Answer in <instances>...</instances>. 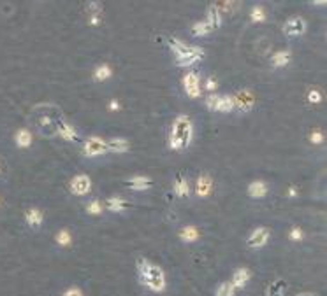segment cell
<instances>
[{
  "mask_svg": "<svg viewBox=\"0 0 327 296\" xmlns=\"http://www.w3.org/2000/svg\"><path fill=\"white\" fill-rule=\"evenodd\" d=\"M64 120V112L53 103H39L34 107L30 116V123L34 130L39 135L48 137V139L58 137V125Z\"/></svg>",
  "mask_w": 327,
  "mask_h": 296,
  "instance_id": "obj_1",
  "label": "cell"
},
{
  "mask_svg": "<svg viewBox=\"0 0 327 296\" xmlns=\"http://www.w3.org/2000/svg\"><path fill=\"white\" fill-rule=\"evenodd\" d=\"M135 268H137L139 280H141V284L150 293H164L165 287H167V277H165L162 266L155 265L153 261L146 260V258H139L137 263H135Z\"/></svg>",
  "mask_w": 327,
  "mask_h": 296,
  "instance_id": "obj_2",
  "label": "cell"
},
{
  "mask_svg": "<svg viewBox=\"0 0 327 296\" xmlns=\"http://www.w3.org/2000/svg\"><path fill=\"white\" fill-rule=\"evenodd\" d=\"M194 139V123L190 116L178 114L172 121L171 133H169V149L181 151L192 144Z\"/></svg>",
  "mask_w": 327,
  "mask_h": 296,
  "instance_id": "obj_3",
  "label": "cell"
},
{
  "mask_svg": "<svg viewBox=\"0 0 327 296\" xmlns=\"http://www.w3.org/2000/svg\"><path fill=\"white\" fill-rule=\"evenodd\" d=\"M109 153L108 147V140H104L102 137L91 135L88 137L83 142V154L86 158H97V156H104Z\"/></svg>",
  "mask_w": 327,
  "mask_h": 296,
  "instance_id": "obj_4",
  "label": "cell"
},
{
  "mask_svg": "<svg viewBox=\"0 0 327 296\" xmlns=\"http://www.w3.org/2000/svg\"><path fill=\"white\" fill-rule=\"evenodd\" d=\"M271 239V230L266 226H257L253 228L252 231L248 233V236H246V246L250 247V249H262V247L267 246V242H269Z\"/></svg>",
  "mask_w": 327,
  "mask_h": 296,
  "instance_id": "obj_5",
  "label": "cell"
},
{
  "mask_svg": "<svg viewBox=\"0 0 327 296\" xmlns=\"http://www.w3.org/2000/svg\"><path fill=\"white\" fill-rule=\"evenodd\" d=\"M181 83H183V90H185V93L190 98H199L203 95V90H201V76L197 70H189L183 76Z\"/></svg>",
  "mask_w": 327,
  "mask_h": 296,
  "instance_id": "obj_6",
  "label": "cell"
},
{
  "mask_svg": "<svg viewBox=\"0 0 327 296\" xmlns=\"http://www.w3.org/2000/svg\"><path fill=\"white\" fill-rule=\"evenodd\" d=\"M206 51L199 46H190V51L186 54H181V56H174V64L178 67H183V69H190L199 62H203Z\"/></svg>",
  "mask_w": 327,
  "mask_h": 296,
  "instance_id": "obj_7",
  "label": "cell"
},
{
  "mask_svg": "<svg viewBox=\"0 0 327 296\" xmlns=\"http://www.w3.org/2000/svg\"><path fill=\"white\" fill-rule=\"evenodd\" d=\"M69 190L74 197H86L91 191V179L86 173H78L69 183Z\"/></svg>",
  "mask_w": 327,
  "mask_h": 296,
  "instance_id": "obj_8",
  "label": "cell"
},
{
  "mask_svg": "<svg viewBox=\"0 0 327 296\" xmlns=\"http://www.w3.org/2000/svg\"><path fill=\"white\" fill-rule=\"evenodd\" d=\"M23 219L32 230H39L44 223V212L41 209H37V207H30V209H27L23 212Z\"/></svg>",
  "mask_w": 327,
  "mask_h": 296,
  "instance_id": "obj_9",
  "label": "cell"
},
{
  "mask_svg": "<svg viewBox=\"0 0 327 296\" xmlns=\"http://www.w3.org/2000/svg\"><path fill=\"white\" fill-rule=\"evenodd\" d=\"M284 28H285L287 37H301L304 32H306V21L299 16H294L287 21Z\"/></svg>",
  "mask_w": 327,
  "mask_h": 296,
  "instance_id": "obj_10",
  "label": "cell"
},
{
  "mask_svg": "<svg viewBox=\"0 0 327 296\" xmlns=\"http://www.w3.org/2000/svg\"><path fill=\"white\" fill-rule=\"evenodd\" d=\"M234 98V109L241 110V112H250L255 105V98L250 91H240Z\"/></svg>",
  "mask_w": 327,
  "mask_h": 296,
  "instance_id": "obj_11",
  "label": "cell"
},
{
  "mask_svg": "<svg viewBox=\"0 0 327 296\" xmlns=\"http://www.w3.org/2000/svg\"><path fill=\"white\" fill-rule=\"evenodd\" d=\"M250 279H252V273H250L248 268H238V270H234L232 279H230V284H232L236 291H241V289H245V287L248 286Z\"/></svg>",
  "mask_w": 327,
  "mask_h": 296,
  "instance_id": "obj_12",
  "label": "cell"
},
{
  "mask_svg": "<svg viewBox=\"0 0 327 296\" xmlns=\"http://www.w3.org/2000/svg\"><path fill=\"white\" fill-rule=\"evenodd\" d=\"M246 193H248L250 198H264L269 193V186H267L266 181H252L246 186Z\"/></svg>",
  "mask_w": 327,
  "mask_h": 296,
  "instance_id": "obj_13",
  "label": "cell"
},
{
  "mask_svg": "<svg viewBox=\"0 0 327 296\" xmlns=\"http://www.w3.org/2000/svg\"><path fill=\"white\" fill-rule=\"evenodd\" d=\"M222 13H220V7L215 6V4H211V6H208V9H206V23L209 25V28L211 30H218L220 27H222Z\"/></svg>",
  "mask_w": 327,
  "mask_h": 296,
  "instance_id": "obj_14",
  "label": "cell"
},
{
  "mask_svg": "<svg viewBox=\"0 0 327 296\" xmlns=\"http://www.w3.org/2000/svg\"><path fill=\"white\" fill-rule=\"evenodd\" d=\"M152 177L148 175H134L127 179V188L132 191H146L152 188Z\"/></svg>",
  "mask_w": 327,
  "mask_h": 296,
  "instance_id": "obj_15",
  "label": "cell"
},
{
  "mask_svg": "<svg viewBox=\"0 0 327 296\" xmlns=\"http://www.w3.org/2000/svg\"><path fill=\"white\" fill-rule=\"evenodd\" d=\"M58 137H62L64 140H67V142H79V133L76 132V128L72 127L71 123H67V121H60V125H58Z\"/></svg>",
  "mask_w": 327,
  "mask_h": 296,
  "instance_id": "obj_16",
  "label": "cell"
},
{
  "mask_svg": "<svg viewBox=\"0 0 327 296\" xmlns=\"http://www.w3.org/2000/svg\"><path fill=\"white\" fill-rule=\"evenodd\" d=\"M104 205L109 212H125V210L130 209L132 203L127 202L125 198H120V197H109V198H106Z\"/></svg>",
  "mask_w": 327,
  "mask_h": 296,
  "instance_id": "obj_17",
  "label": "cell"
},
{
  "mask_svg": "<svg viewBox=\"0 0 327 296\" xmlns=\"http://www.w3.org/2000/svg\"><path fill=\"white\" fill-rule=\"evenodd\" d=\"M172 190H174V195L178 198H185L190 195V184L186 181V177L183 175L181 172L174 177V184H172Z\"/></svg>",
  "mask_w": 327,
  "mask_h": 296,
  "instance_id": "obj_18",
  "label": "cell"
},
{
  "mask_svg": "<svg viewBox=\"0 0 327 296\" xmlns=\"http://www.w3.org/2000/svg\"><path fill=\"white\" fill-rule=\"evenodd\" d=\"M213 190V181L209 175H199L196 181V195L199 198H206Z\"/></svg>",
  "mask_w": 327,
  "mask_h": 296,
  "instance_id": "obj_19",
  "label": "cell"
},
{
  "mask_svg": "<svg viewBox=\"0 0 327 296\" xmlns=\"http://www.w3.org/2000/svg\"><path fill=\"white\" fill-rule=\"evenodd\" d=\"M108 147H109V153H127L130 149V144H128L127 139L123 137H115V139H109L108 140Z\"/></svg>",
  "mask_w": 327,
  "mask_h": 296,
  "instance_id": "obj_20",
  "label": "cell"
},
{
  "mask_svg": "<svg viewBox=\"0 0 327 296\" xmlns=\"http://www.w3.org/2000/svg\"><path fill=\"white\" fill-rule=\"evenodd\" d=\"M32 140H34V137H32V132L28 130V128H21V130H18L16 135H14V142H16V146L20 147V149L30 147Z\"/></svg>",
  "mask_w": 327,
  "mask_h": 296,
  "instance_id": "obj_21",
  "label": "cell"
},
{
  "mask_svg": "<svg viewBox=\"0 0 327 296\" xmlns=\"http://www.w3.org/2000/svg\"><path fill=\"white\" fill-rule=\"evenodd\" d=\"M234 110V98L229 97V95H220L218 100H216V105L213 109V112H222V114H227Z\"/></svg>",
  "mask_w": 327,
  "mask_h": 296,
  "instance_id": "obj_22",
  "label": "cell"
},
{
  "mask_svg": "<svg viewBox=\"0 0 327 296\" xmlns=\"http://www.w3.org/2000/svg\"><path fill=\"white\" fill-rule=\"evenodd\" d=\"M290 64V51L287 49H280L276 51V53L273 54V58H271V65L274 67V69H284Z\"/></svg>",
  "mask_w": 327,
  "mask_h": 296,
  "instance_id": "obj_23",
  "label": "cell"
},
{
  "mask_svg": "<svg viewBox=\"0 0 327 296\" xmlns=\"http://www.w3.org/2000/svg\"><path fill=\"white\" fill-rule=\"evenodd\" d=\"M179 239L186 244H192L196 240H199V230L196 226H183L179 230Z\"/></svg>",
  "mask_w": 327,
  "mask_h": 296,
  "instance_id": "obj_24",
  "label": "cell"
},
{
  "mask_svg": "<svg viewBox=\"0 0 327 296\" xmlns=\"http://www.w3.org/2000/svg\"><path fill=\"white\" fill-rule=\"evenodd\" d=\"M91 76H94V81H97V83H104L106 79H109L113 76V70L109 65H99Z\"/></svg>",
  "mask_w": 327,
  "mask_h": 296,
  "instance_id": "obj_25",
  "label": "cell"
},
{
  "mask_svg": "<svg viewBox=\"0 0 327 296\" xmlns=\"http://www.w3.org/2000/svg\"><path fill=\"white\" fill-rule=\"evenodd\" d=\"M213 30L209 28V25L206 23V21H196V23L192 25V28H190V33H192L194 37H206Z\"/></svg>",
  "mask_w": 327,
  "mask_h": 296,
  "instance_id": "obj_26",
  "label": "cell"
},
{
  "mask_svg": "<svg viewBox=\"0 0 327 296\" xmlns=\"http://www.w3.org/2000/svg\"><path fill=\"white\" fill-rule=\"evenodd\" d=\"M86 212L90 216H101L104 212V205H102V202L99 198H94L86 203Z\"/></svg>",
  "mask_w": 327,
  "mask_h": 296,
  "instance_id": "obj_27",
  "label": "cell"
},
{
  "mask_svg": "<svg viewBox=\"0 0 327 296\" xmlns=\"http://www.w3.org/2000/svg\"><path fill=\"white\" fill-rule=\"evenodd\" d=\"M250 21L252 23H262V21H266V11H264L262 6L252 7V11H250Z\"/></svg>",
  "mask_w": 327,
  "mask_h": 296,
  "instance_id": "obj_28",
  "label": "cell"
},
{
  "mask_svg": "<svg viewBox=\"0 0 327 296\" xmlns=\"http://www.w3.org/2000/svg\"><path fill=\"white\" fill-rule=\"evenodd\" d=\"M284 287H285V282L284 280H274L267 286L266 289V296H284Z\"/></svg>",
  "mask_w": 327,
  "mask_h": 296,
  "instance_id": "obj_29",
  "label": "cell"
},
{
  "mask_svg": "<svg viewBox=\"0 0 327 296\" xmlns=\"http://www.w3.org/2000/svg\"><path fill=\"white\" fill-rule=\"evenodd\" d=\"M238 291L234 289V286L230 282H220L218 284V287H216V291H215V296H236Z\"/></svg>",
  "mask_w": 327,
  "mask_h": 296,
  "instance_id": "obj_30",
  "label": "cell"
},
{
  "mask_svg": "<svg viewBox=\"0 0 327 296\" xmlns=\"http://www.w3.org/2000/svg\"><path fill=\"white\" fill-rule=\"evenodd\" d=\"M55 240H57L58 246L65 247V246H69V244H71L72 236H71V233H69L67 230H60L57 233V236H55Z\"/></svg>",
  "mask_w": 327,
  "mask_h": 296,
  "instance_id": "obj_31",
  "label": "cell"
},
{
  "mask_svg": "<svg viewBox=\"0 0 327 296\" xmlns=\"http://www.w3.org/2000/svg\"><path fill=\"white\" fill-rule=\"evenodd\" d=\"M289 239L292 240V242H301V240L304 239V233H303L301 228L292 226V228H290V231H289Z\"/></svg>",
  "mask_w": 327,
  "mask_h": 296,
  "instance_id": "obj_32",
  "label": "cell"
},
{
  "mask_svg": "<svg viewBox=\"0 0 327 296\" xmlns=\"http://www.w3.org/2000/svg\"><path fill=\"white\" fill-rule=\"evenodd\" d=\"M216 88H218V83H216V79L213 76H208L204 81V90L209 91V93H215Z\"/></svg>",
  "mask_w": 327,
  "mask_h": 296,
  "instance_id": "obj_33",
  "label": "cell"
},
{
  "mask_svg": "<svg viewBox=\"0 0 327 296\" xmlns=\"http://www.w3.org/2000/svg\"><path fill=\"white\" fill-rule=\"evenodd\" d=\"M308 102H310V103H320L322 102V93L318 90H310V91H308Z\"/></svg>",
  "mask_w": 327,
  "mask_h": 296,
  "instance_id": "obj_34",
  "label": "cell"
},
{
  "mask_svg": "<svg viewBox=\"0 0 327 296\" xmlns=\"http://www.w3.org/2000/svg\"><path fill=\"white\" fill-rule=\"evenodd\" d=\"M86 9H88V14H99V13H102V4L101 2H90L86 6Z\"/></svg>",
  "mask_w": 327,
  "mask_h": 296,
  "instance_id": "obj_35",
  "label": "cell"
},
{
  "mask_svg": "<svg viewBox=\"0 0 327 296\" xmlns=\"http://www.w3.org/2000/svg\"><path fill=\"white\" fill-rule=\"evenodd\" d=\"M62 296H84V294H83V291L79 289L78 286H71V287H67L64 293H62Z\"/></svg>",
  "mask_w": 327,
  "mask_h": 296,
  "instance_id": "obj_36",
  "label": "cell"
},
{
  "mask_svg": "<svg viewBox=\"0 0 327 296\" xmlns=\"http://www.w3.org/2000/svg\"><path fill=\"white\" fill-rule=\"evenodd\" d=\"M310 140L313 144H322V142H324V133H322V132H313L310 135Z\"/></svg>",
  "mask_w": 327,
  "mask_h": 296,
  "instance_id": "obj_37",
  "label": "cell"
},
{
  "mask_svg": "<svg viewBox=\"0 0 327 296\" xmlns=\"http://www.w3.org/2000/svg\"><path fill=\"white\" fill-rule=\"evenodd\" d=\"M101 21H102V13L90 14V25H91V27H99V25H101Z\"/></svg>",
  "mask_w": 327,
  "mask_h": 296,
  "instance_id": "obj_38",
  "label": "cell"
},
{
  "mask_svg": "<svg viewBox=\"0 0 327 296\" xmlns=\"http://www.w3.org/2000/svg\"><path fill=\"white\" fill-rule=\"evenodd\" d=\"M289 193H290V197H296V188H290Z\"/></svg>",
  "mask_w": 327,
  "mask_h": 296,
  "instance_id": "obj_39",
  "label": "cell"
},
{
  "mask_svg": "<svg viewBox=\"0 0 327 296\" xmlns=\"http://www.w3.org/2000/svg\"><path fill=\"white\" fill-rule=\"evenodd\" d=\"M297 296H317V294H310V293H303V294H297Z\"/></svg>",
  "mask_w": 327,
  "mask_h": 296,
  "instance_id": "obj_40",
  "label": "cell"
},
{
  "mask_svg": "<svg viewBox=\"0 0 327 296\" xmlns=\"http://www.w3.org/2000/svg\"><path fill=\"white\" fill-rule=\"evenodd\" d=\"M0 173H2V163H0Z\"/></svg>",
  "mask_w": 327,
  "mask_h": 296,
  "instance_id": "obj_41",
  "label": "cell"
}]
</instances>
